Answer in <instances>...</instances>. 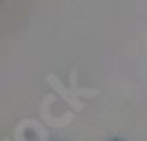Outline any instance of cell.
I'll list each match as a JSON object with an SVG mask.
<instances>
[{
    "instance_id": "6da1fadb",
    "label": "cell",
    "mask_w": 147,
    "mask_h": 141,
    "mask_svg": "<svg viewBox=\"0 0 147 141\" xmlns=\"http://www.w3.org/2000/svg\"><path fill=\"white\" fill-rule=\"evenodd\" d=\"M69 78H71V81H69V87L60 83V78H58L56 74L47 76V83L51 85V90H54L56 96H63L65 101H67V105L74 108V112H83V101H80V99L96 96L98 90H92V87H78V83H76V69L69 74Z\"/></svg>"
}]
</instances>
